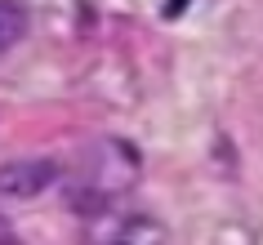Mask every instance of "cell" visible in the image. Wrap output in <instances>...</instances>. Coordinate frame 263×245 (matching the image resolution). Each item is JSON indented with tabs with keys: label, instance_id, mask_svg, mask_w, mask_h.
<instances>
[{
	"label": "cell",
	"instance_id": "6da1fadb",
	"mask_svg": "<svg viewBox=\"0 0 263 245\" xmlns=\"http://www.w3.org/2000/svg\"><path fill=\"white\" fill-rule=\"evenodd\" d=\"M54 178H58L54 161H9V165H0V196L31 201L45 187H54Z\"/></svg>",
	"mask_w": 263,
	"mask_h": 245
}]
</instances>
